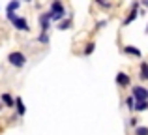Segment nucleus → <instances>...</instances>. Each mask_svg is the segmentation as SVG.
<instances>
[{
	"label": "nucleus",
	"instance_id": "1",
	"mask_svg": "<svg viewBox=\"0 0 148 135\" xmlns=\"http://www.w3.org/2000/svg\"><path fill=\"white\" fill-rule=\"evenodd\" d=\"M6 19L13 25L15 30H19V32H30L28 21H26L25 17H21V15H17L15 11H6Z\"/></svg>",
	"mask_w": 148,
	"mask_h": 135
},
{
	"label": "nucleus",
	"instance_id": "2",
	"mask_svg": "<svg viewBox=\"0 0 148 135\" xmlns=\"http://www.w3.org/2000/svg\"><path fill=\"white\" fill-rule=\"evenodd\" d=\"M49 13H51L53 23H58V21H62L64 17H68V11H66V6H64L62 0H53V2H51Z\"/></svg>",
	"mask_w": 148,
	"mask_h": 135
},
{
	"label": "nucleus",
	"instance_id": "3",
	"mask_svg": "<svg viewBox=\"0 0 148 135\" xmlns=\"http://www.w3.org/2000/svg\"><path fill=\"white\" fill-rule=\"evenodd\" d=\"M8 64L10 66H13V68H17V69H23L26 66V62H28V56L25 55L23 51H11L10 55H8Z\"/></svg>",
	"mask_w": 148,
	"mask_h": 135
},
{
	"label": "nucleus",
	"instance_id": "4",
	"mask_svg": "<svg viewBox=\"0 0 148 135\" xmlns=\"http://www.w3.org/2000/svg\"><path fill=\"white\" fill-rule=\"evenodd\" d=\"M51 23H53V19H51V13H49V11H43V13L38 15L40 32H49V30H51Z\"/></svg>",
	"mask_w": 148,
	"mask_h": 135
},
{
	"label": "nucleus",
	"instance_id": "5",
	"mask_svg": "<svg viewBox=\"0 0 148 135\" xmlns=\"http://www.w3.org/2000/svg\"><path fill=\"white\" fill-rule=\"evenodd\" d=\"M131 96L135 98V101H143V99H148V88L143 86V84H135L131 88Z\"/></svg>",
	"mask_w": 148,
	"mask_h": 135
},
{
	"label": "nucleus",
	"instance_id": "6",
	"mask_svg": "<svg viewBox=\"0 0 148 135\" xmlns=\"http://www.w3.org/2000/svg\"><path fill=\"white\" fill-rule=\"evenodd\" d=\"M114 83H116V86H120V88H130L131 86V77L127 75L126 71H118L116 77H114Z\"/></svg>",
	"mask_w": 148,
	"mask_h": 135
},
{
	"label": "nucleus",
	"instance_id": "7",
	"mask_svg": "<svg viewBox=\"0 0 148 135\" xmlns=\"http://www.w3.org/2000/svg\"><path fill=\"white\" fill-rule=\"evenodd\" d=\"M122 53L126 56H131V58H143V53L139 47H133V45H124L122 47Z\"/></svg>",
	"mask_w": 148,
	"mask_h": 135
},
{
	"label": "nucleus",
	"instance_id": "8",
	"mask_svg": "<svg viewBox=\"0 0 148 135\" xmlns=\"http://www.w3.org/2000/svg\"><path fill=\"white\" fill-rule=\"evenodd\" d=\"M0 103L8 109H15V98L10 94V92H2L0 94Z\"/></svg>",
	"mask_w": 148,
	"mask_h": 135
},
{
	"label": "nucleus",
	"instance_id": "9",
	"mask_svg": "<svg viewBox=\"0 0 148 135\" xmlns=\"http://www.w3.org/2000/svg\"><path fill=\"white\" fill-rule=\"evenodd\" d=\"M71 26H73V19H71V15H69V13H68V17H64L62 21L56 23V28L62 30V32H64V30H69Z\"/></svg>",
	"mask_w": 148,
	"mask_h": 135
},
{
	"label": "nucleus",
	"instance_id": "10",
	"mask_svg": "<svg viewBox=\"0 0 148 135\" xmlns=\"http://www.w3.org/2000/svg\"><path fill=\"white\" fill-rule=\"evenodd\" d=\"M139 10H141V8H139ZM139 10H137V8H131V10H130V13H127V17L122 21V25H124V26H130L131 23H133L135 19L139 17Z\"/></svg>",
	"mask_w": 148,
	"mask_h": 135
},
{
	"label": "nucleus",
	"instance_id": "11",
	"mask_svg": "<svg viewBox=\"0 0 148 135\" xmlns=\"http://www.w3.org/2000/svg\"><path fill=\"white\" fill-rule=\"evenodd\" d=\"M139 79L148 81V62L146 60H141V62H139Z\"/></svg>",
	"mask_w": 148,
	"mask_h": 135
},
{
	"label": "nucleus",
	"instance_id": "12",
	"mask_svg": "<svg viewBox=\"0 0 148 135\" xmlns=\"http://www.w3.org/2000/svg\"><path fill=\"white\" fill-rule=\"evenodd\" d=\"M15 109H17V116H25L26 114V107H25V101H23L21 96L15 98Z\"/></svg>",
	"mask_w": 148,
	"mask_h": 135
},
{
	"label": "nucleus",
	"instance_id": "13",
	"mask_svg": "<svg viewBox=\"0 0 148 135\" xmlns=\"http://www.w3.org/2000/svg\"><path fill=\"white\" fill-rule=\"evenodd\" d=\"M19 10H21V0H10V2H8L6 11H15V13H17Z\"/></svg>",
	"mask_w": 148,
	"mask_h": 135
},
{
	"label": "nucleus",
	"instance_id": "14",
	"mask_svg": "<svg viewBox=\"0 0 148 135\" xmlns=\"http://www.w3.org/2000/svg\"><path fill=\"white\" fill-rule=\"evenodd\" d=\"M94 51H96V43L94 41H88V43L84 45V49H83V56H90Z\"/></svg>",
	"mask_w": 148,
	"mask_h": 135
},
{
	"label": "nucleus",
	"instance_id": "15",
	"mask_svg": "<svg viewBox=\"0 0 148 135\" xmlns=\"http://www.w3.org/2000/svg\"><path fill=\"white\" fill-rule=\"evenodd\" d=\"M94 4H96L98 8H101V10H105V11H109V10L112 8V4L109 2V0H94Z\"/></svg>",
	"mask_w": 148,
	"mask_h": 135
},
{
	"label": "nucleus",
	"instance_id": "16",
	"mask_svg": "<svg viewBox=\"0 0 148 135\" xmlns=\"http://www.w3.org/2000/svg\"><path fill=\"white\" fill-rule=\"evenodd\" d=\"M135 111H137V113L148 111V99H143V101H135Z\"/></svg>",
	"mask_w": 148,
	"mask_h": 135
},
{
	"label": "nucleus",
	"instance_id": "17",
	"mask_svg": "<svg viewBox=\"0 0 148 135\" xmlns=\"http://www.w3.org/2000/svg\"><path fill=\"white\" fill-rule=\"evenodd\" d=\"M133 135H148V126H135Z\"/></svg>",
	"mask_w": 148,
	"mask_h": 135
},
{
	"label": "nucleus",
	"instance_id": "18",
	"mask_svg": "<svg viewBox=\"0 0 148 135\" xmlns=\"http://www.w3.org/2000/svg\"><path fill=\"white\" fill-rule=\"evenodd\" d=\"M38 41H40V43H43V45H47L49 41H51L49 32H40V36H38Z\"/></svg>",
	"mask_w": 148,
	"mask_h": 135
},
{
	"label": "nucleus",
	"instance_id": "19",
	"mask_svg": "<svg viewBox=\"0 0 148 135\" xmlns=\"http://www.w3.org/2000/svg\"><path fill=\"white\" fill-rule=\"evenodd\" d=\"M126 107L130 111H135V98H133V96H127V98H126Z\"/></svg>",
	"mask_w": 148,
	"mask_h": 135
},
{
	"label": "nucleus",
	"instance_id": "20",
	"mask_svg": "<svg viewBox=\"0 0 148 135\" xmlns=\"http://www.w3.org/2000/svg\"><path fill=\"white\" fill-rule=\"evenodd\" d=\"M127 124H130L131 128H135V126H139V118H137V116H131V118H127Z\"/></svg>",
	"mask_w": 148,
	"mask_h": 135
},
{
	"label": "nucleus",
	"instance_id": "21",
	"mask_svg": "<svg viewBox=\"0 0 148 135\" xmlns=\"http://www.w3.org/2000/svg\"><path fill=\"white\" fill-rule=\"evenodd\" d=\"M107 19H103V21H98V23H96V30H101V28H103V26H107Z\"/></svg>",
	"mask_w": 148,
	"mask_h": 135
},
{
	"label": "nucleus",
	"instance_id": "22",
	"mask_svg": "<svg viewBox=\"0 0 148 135\" xmlns=\"http://www.w3.org/2000/svg\"><path fill=\"white\" fill-rule=\"evenodd\" d=\"M141 4H143L145 8H148V0H141Z\"/></svg>",
	"mask_w": 148,
	"mask_h": 135
},
{
	"label": "nucleus",
	"instance_id": "23",
	"mask_svg": "<svg viewBox=\"0 0 148 135\" xmlns=\"http://www.w3.org/2000/svg\"><path fill=\"white\" fill-rule=\"evenodd\" d=\"M21 2H32V0H21Z\"/></svg>",
	"mask_w": 148,
	"mask_h": 135
},
{
	"label": "nucleus",
	"instance_id": "24",
	"mask_svg": "<svg viewBox=\"0 0 148 135\" xmlns=\"http://www.w3.org/2000/svg\"><path fill=\"white\" fill-rule=\"evenodd\" d=\"M145 32H146V34H148V25H146V30H145Z\"/></svg>",
	"mask_w": 148,
	"mask_h": 135
},
{
	"label": "nucleus",
	"instance_id": "25",
	"mask_svg": "<svg viewBox=\"0 0 148 135\" xmlns=\"http://www.w3.org/2000/svg\"><path fill=\"white\" fill-rule=\"evenodd\" d=\"M0 111H2V105H0Z\"/></svg>",
	"mask_w": 148,
	"mask_h": 135
}]
</instances>
